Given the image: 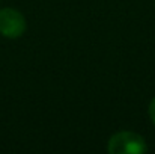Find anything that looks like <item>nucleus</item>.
<instances>
[{
    "mask_svg": "<svg viewBox=\"0 0 155 154\" xmlns=\"http://www.w3.org/2000/svg\"><path fill=\"white\" fill-rule=\"evenodd\" d=\"M107 150L110 154H145L148 151V145L137 133L119 132L110 138Z\"/></svg>",
    "mask_w": 155,
    "mask_h": 154,
    "instance_id": "obj_1",
    "label": "nucleus"
},
{
    "mask_svg": "<svg viewBox=\"0 0 155 154\" xmlns=\"http://www.w3.org/2000/svg\"><path fill=\"white\" fill-rule=\"evenodd\" d=\"M26 32V18L24 15L14 9L5 8L0 9V33L6 38L15 39Z\"/></svg>",
    "mask_w": 155,
    "mask_h": 154,
    "instance_id": "obj_2",
    "label": "nucleus"
},
{
    "mask_svg": "<svg viewBox=\"0 0 155 154\" xmlns=\"http://www.w3.org/2000/svg\"><path fill=\"white\" fill-rule=\"evenodd\" d=\"M149 116H151V121L154 122V125H155V98L149 104Z\"/></svg>",
    "mask_w": 155,
    "mask_h": 154,
    "instance_id": "obj_3",
    "label": "nucleus"
}]
</instances>
